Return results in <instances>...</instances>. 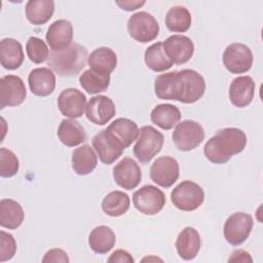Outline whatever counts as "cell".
I'll use <instances>...</instances> for the list:
<instances>
[{
    "label": "cell",
    "mask_w": 263,
    "mask_h": 263,
    "mask_svg": "<svg viewBox=\"0 0 263 263\" xmlns=\"http://www.w3.org/2000/svg\"><path fill=\"white\" fill-rule=\"evenodd\" d=\"M247 142V136L241 129L237 127L222 128L205 143L203 153L211 162L223 164L233 155L242 152Z\"/></svg>",
    "instance_id": "cell-1"
},
{
    "label": "cell",
    "mask_w": 263,
    "mask_h": 263,
    "mask_svg": "<svg viewBox=\"0 0 263 263\" xmlns=\"http://www.w3.org/2000/svg\"><path fill=\"white\" fill-rule=\"evenodd\" d=\"M87 60V49L81 44L73 42L66 49L50 51L46 64L58 75L72 77L80 73L85 67Z\"/></svg>",
    "instance_id": "cell-2"
},
{
    "label": "cell",
    "mask_w": 263,
    "mask_h": 263,
    "mask_svg": "<svg viewBox=\"0 0 263 263\" xmlns=\"http://www.w3.org/2000/svg\"><path fill=\"white\" fill-rule=\"evenodd\" d=\"M163 141V135L155 127L151 125L142 126L134 146V154L141 163L146 164L160 152Z\"/></svg>",
    "instance_id": "cell-3"
},
{
    "label": "cell",
    "mask_w": 263,
    "mask_h": 263,
    "mask_svg": "<svg viewBox=\"0 0 263 263\" xmlns=\"http://www.w3.org/2000/svg\"><path fill=\"white\" fill-rule=\"evenodd\" d=\"M171 200L177 209L185 212H192L202 204L204 200V192L197 183L186 180L173 189Z\"/></svg>",
    "instance_id": "cell-4"
},
{
    "label": "cell",
    "mask_w": 263,
    "mask_h": 263,
    "mask_svg": "<svg viewBox=\"0 0 263 263\" xmlns=\"http://www.w3.org/2000/svg\"><path fill=\"white\" fill-rule=\"evenodd\" d=\"M127 31L136 41L147 43L158 36L159 25L152 14L146 11H139L128 18Z\"/></svg>",
    "instance_id": "cell-5"
},
{
    "label": "cell",
    "mask_w": 263,
    "mask_h": 263,
    "mask_svg": "<svg viewBox=\"0 0 263 263\" xmlns=\"http://www.w3.org/2000/svg\"><path fill=\"white\" fill-rule=\"evenodd\" d=\"M172 139L180 151H191L203 141L204 130L198 122L187 119L176 125Z\"/></svg>",
    "instance_id": "cell-6"
},
{
    "label": "cell",
    "mask_w": 263,
    "mask_h": 263,
    "mask_svg": "<svg viewBox=\"0 0 263 263\" xmlns=\"http://www.w3.org/2000/svg\"><path fill=\"white\" fill-rule=\"evenodd\" d=\"M253 218L250 214L236 212L230 215L224 224V237L231 246H239L249 237L253 228Z\"/></svg>",
    "instance_id": "cell-7"
},
{
    "label": "cell",
    "mask_w": 263,
    "mask_h": 263,
    "mask_svg": "<svg viewBox=\"0 0 263 263\" xmlns=\"http://www.w3.org/2000/svg\"><path fill=\"white\" fill-rule=\"evenodd\" d=\"M133 203L140 213L153 216L163 209L165 204V196L156 186L145 185L134 193Z\"/></svg>",
    "instance_id": "cell-8"
},
{
    "label": "cell",
    "mask_w": 263,
    "mask_h": 263,
    "mask_svg": "<svg viewBox=\"0 0 263 263\" xmlns=\"http://www.w3.org/2000/svg\"><path fill=\"white\" fill-rule=\"evenodd\" d=\"M223 64L232 74L248 72L253 65V53L243 43H232L223 52Z\"/></svg>",
    "instance_id": "cell-9"
},
{
    "label": "cell",
    "mask_w": 263,
    "mask_h": 263,
    "mask_svg": "<svg viewBox=\"0 0 263 263\" xmlns=\"http://www.w3.org/2000/svg\"><path fill=\"white\" fill-rule=\"evenodd\" d=\"M154 91L160 100H174L181 102L184 93V80L181 71L160 74L155 78Z\"/></svg>",
    "instance_id": "cell-10"
},
{
    "label": "cell",
    "mask_w": 263,
    "mask_h": 263,
    "mask_svg": "<svg viewBox=\"0 0 263 263\" xmlns=\"http://www.w3.org/2000/svg\"><path fill=\"white\" fill-rule=\"evenodd\" d=\"M26 96V86L21 77L6 75L0 79V109L21 105Z\"/></svg>",
    "instance_id": "cell-11"
},
{
    "label": "cell",
    "mask_w": 263,
    "mask_h": 263,
    "mask_svg": "<svg viewBox=\"0 0 263 263\" xmlns=\"http://www.w3.org/2000/svg\"><path fill=\"white\" fill-rule=\"evenodd\" d=\"M179 174V163L172 156H161L156 158L150 167L151 180L163 188L173 186L178 180Z\"/></svg>",
    "instance_id": "cell-12"
},
{
    "label": "cell",
    "mask_w": 263,
    "mask_h": 263,
    "mask_svg": "<svg viewBox=\"0 0 263 263\" xmlns=\"http://www.w3.org/2000/svg\"><path fill=\"white\" fill-rule=\"evenodd\" d=\"M107 135L122 150L126 149L139 136L137 123L128 118H117L105 128Z\"/></svg>",
    "instance_id": "cell-13"
},
{
    "label": "cell",
    "mask_w": 263,
    "mask_h": 263,
    "mask_svg": "<svg viewBox=\"0 0 263 263\" xmlns=\"http://www.w3.org/2000/svg\"><path fill=\"white\" fill-rule=\"evenodd\" d=\"M167 58L173 64L181 65L187 63L193 55V41L184 35H172L162 43Z\"/></svg>",
    "instance_id": "cell-14"
},
{
    "label": "cell",
    "mask_w": 263,
    "mask_h": 263,
    "mask_svg": "<svg viewBox=\"0 0 263 263\" xmlns=\"http://www.w3.org/2000/svg\"><path fill=\"white\" fill-rule=\"evenodd\" d=\"M113 179L123 189H135L142 180L139 164L130 157H124L113 167Z\"/></svg>",
    "instance_id": "cell-15"
},
{
    "label": "cell",
    "mask_w": 263,
    "mask_h": 263,
    "mask_svg": "<svg viewBox=\"0 0 263 263\" xmlns=\"http://www.w3.org/2000/svg\"><path fill=\"white\" fill-rule=\"evenodd\" d=\"M115 113V105L107 96L99 95L90 98L85 108L86 118L97 125L106 124L114 117Z\"/></svg>",
    "instance_id": "cell-16"
},
{
    "label": "cell",
    "mask_w": 263,
    "mask_h": 263,
    "mask_svg": "<svg viewBox=\"0 0 263 263\" xmlns=\"http://www.w3.org/2000/svg\"><path fill=\"white\" fill-rule=\"evenodd\" d=\"M60 112L69 118L81 117L86 108V97L77 88H66L58 98Z\"/></svg>",
    "instance_id": "cell-17"
},
{
    "label": "cell",
    "mask_w": 263,
    "mask_h": 263,
    "mask_svg": "<svg viewBox=\"0 0 263 263\" xmlns=\"http://www.w3.org/2000/svg\"><path fill=\"white\" fill-rule=\"evenodd\" d=\"M45 38L53 51L66 49L73 43V26L68 20H58L48 27Z\"/></svg>",
    "instance_id": "cell-18"
},
{
    "label": "cell",
    "mask_w": 263,
    "mask_h": 263,
    "mask_svg": "<svg viewBox=\"0 0 263 263\" xmlns=\"http://www.w3.org/2000/svg\"><path fill=\"white\" fill-rule=\"evenodd\" d=\"M255 82L250 76L234 78L229 86V100L237 108H243L251 104L255 95Z\"/></svg>",
    "instance_id": "cell-19"
},
{
    "label": "cell",
    "mask_w": 263,
    "mask_h": 263,
    "mask_svg": "<svg viewBox=\"0 0 263 263\" xmlns=\"http://www.w3.org/2000/svg\"><path fill=\"white\" fill-rule=\"evenodd\" d=\"M29 87L32 93L38 97H47L55 87V75L51 69L41 67L33 69L28 76Z\"/></svg>",
    "instance_id": "cell-20"
},
{
    "label": "cell",
    "mask_w": 263,
    "mask_h": 263,
    "mask_svg": "<svg viewBox=\"0 0 263 263\" xmlns=\"http://www.w3.org/2000/svg\"><path fill=\"white\" fill-rule=\"evenodd\" d=\"M201 246V239L198 231L193 227H185L176 239V250L178 255L184 260H193Z\"/></svg>",
    "instance_id": "cell-21"
},
{
    "label": "cell",
    "mask_w": 263,
    "mask_h": 263,
    "mask_svg": "<svg viewBox=\"0 0 263 263\" xmlns=\"http://www.w3.org/2000/svg\"><path fill=\"white\" fill-rule=\"evenodd\" d=\"M184 80V93L181 103L192 104L197 102L205 91V81L203 77L192 69L181 70Z\"/></svg>",
    "instance_id": "cell-22"
},
{
    "label": "cell",
    "mask_w": 263,
    "mask_h": 263,
    "mask_svg": "<svg viewBox=\"0 0 263 263\" xmlns=\"http://www.w3.org/2000/svg\"><path fill=\"white\" fill-rule=\"evenodd\" d=\"M24 62L22 44L13 38H4L0 41V63L7 70H15Z\"/></svg>",
    "instance_id": "cell-23"
},
{
    "label": "cell",
    "mask_w": 263,
    "mask_h": 263,
    "mask_svg": "<svg viewBox=\"0 0 263 263\" xmlns=\"http://www.w3.org/2000/svg\"><path fill=\"white\" fill-rule=\"evenodd\" d=\"M91 142L95 150L99 155L100 160L105 164L113 163L121 156L123 152V150L120 149L107 135L105 129L98 133L92 138Z\"/></svg>",
    "instance_id": "cell-24"
},
{
    "label": "cell",
    "mask_w": 263,
    "mask_h": 263,
    "mask_svg": "<svg viewBox=\"0 0 263 263\" xmlns=\"http://www.w3.org/2000/svg\"><path fill=\"white\" fill-rule=\"evenodd\" d=\"M72 168L79 176L90 174L98 164V156L89 145H82L72 153Z\"/></svg>",
    "instance_id": "cell-25"
},
{
    "label": "cell",
    "mask_w": 263,
    "mask_h": 263,
    "mask_svg": "<svg viewBox=\"0 0 263 263\" xmlns=\"http://www.w3.org/2000/svg\"><path fill=\"white\" fill-rule=\"evenodd\" d=\"M59 140L67 147H74L86 140V133L83 126L74 119H63L58 128Z\"/></svg>",
    "instance_id": "cell-26"
},
{
    "label": "cell",
    "mask_w": 263,
    "mask_h": 263,
    "mask_svg": "<svg viewBox=\"0 0 263 263\" xmlns=\"http://www.w3.org/2000/svg\"><path fill=\"white\" fill-rule=\"evenodd\" d=\"M25 218L22 205L11 198H3L0 201V225L7 229L18 228Z\"/></svg>",
    "instance_id": "cell-27"
},
{
    "label": "cell",
    "mask_w": 263,
    "mask_h": 263,
    "mask_svg": "<svg viewBox=\"0 0 263 263\" xmlns=\"http://www.w3.org/2000/svg\"><path fill=\"white\" fill-rule=\"evenodd\" d=\"M181 112L179 108L172 104H159L153 108L150 114L152 123L158 127L168 130L176 126L181 119Z\"/></svg>",
    "instance_id": "cell-28"
},
{
    "label": "cell",
    "mask_w": 263,
    "mask_h": 263,
    "mask_svg": "<svg viewBox=\"0 0 263 263\" xmlns=\"http://www.w3.org/2000/svg\"><path fill=\"white\" fill-rule=\"evenodd\" d=\"M114 231L105 225L95 227L88 236V245L96 254H107L115 246Z\"/></svg>",
    "instance_id": "cell-29"
},
{
    "label": "cell",
    "mask_w": 263,
    "mask_h": 263,
    "mask_svg": "<svg viewBox=\"0 0 263 263\" xmlns=\"http://www.w3.org/2000/svg\"><path fill=\"white\" fill-rule=\"evenodd\" d=\"M53 12L54 2L52 0H30L26 4V16L35 26L48 22Z\"/></svg>",
    "instance_id": "cell-30"
},
{
    "label": "cell",
    "mask_w": 263,
    "mask_h": 263,
    "mask_svg": "<svg viewBox=\"0 0 263 263\" xmlns=\"http://www.w3.org/2000/svg\"><path fill=\"white\" fill-rule=\"evenodd\" d=\"M87 63L89 69L110 74L117 65V55L109 47H99L95 49L89 55Z\"/></svg>",
    "instance_id": "cell-31"
},
{
    "label": "cell",
    "mask_w": 263,
    "mask_h": 263,
    "mask_svg": "<svg viewBox=\"0 0 263 263\" xmlns=\"http://www.w3.org/2000/svg\"><path fill=\"white\" fill-rule=\"evenodd\" d=\"M129 204V196L122 191L115 190L104 197L102 201V210L110 217H120L128 211Z\"/></svg>",
    "instance_id": "cell-32"
},
{
    "label": "cell",
    "mask_w": 263,
    "mask_h": 263,
    "mask_svg": "<svg viewBox=\"0 0 263 263\" xmlns=\"http://www.w3.org/2000/svg\"><path fill=\"white\" fill-rule=\"evenodd\" d=\"M79 83L86 92L96 95L105 91L109 87L110 74L88 69L79 76Z\"/></svg>",
    "instance_id": "cell-33"
},
{
    "label": "cell",
    "mask_w": 263,
    "mask_h": 263,
    "mask_svg": "<svg viewBox=\"0 0 263 263\" xmlns=\"http://www.w3.org/2000/svg\"><path fill=\"white\" fill-rule=\"evenodd\" d=\"M144 60L146 66L154 72H163L173 66L172 61L164 52L162 42H156L147 47Z\"/></svg>",
    "instance_id": "cell-34"
},
{
    "label": "cell",
    "mask_w": 263,
    "mask_h": 263,
    "mask_svg": "<svg viewBox=\"0 0 263 263\" xmlns=\"http://www.w3.org/2000/svg\"><path fill=\"white\" fill-rule=\"evenodd\" d=\"M165 26L172 32H186L191 26V13L184 6H173L166 12Z\"/></svg>",
    "instance_id": "cell-35"
},
{
    "label": "cell",
    "mask_w": 263,
    "mask_h": 263,
    "mask_svg": "<svg viewBox=\"0 0 263 263\" xmlns=\"http://www.w3.org/2000/svg\"><path fill=\"white\" fill-rule=\"evenodd\" d=\"M27 55L31 62L35 64H41L47 60L49 50L46 43L38 37H30L26 44Z\"/></svg>",
    "instance_id": "cell-36"
},
{
    "label": "cell",
    "mask_w": 263,
    "mask_h": 263,
    "mask_svg": "<svg viewBox=\"0 0 263 263\" xmlns=\"http://www.w3.org/2000/svg\"><path fill=\"white\" fill-rule=\"evenodd\" d=\"M20 168V161L16 155L7 148L0 149V176L10 178L16 175Z\"/></svg>",
    "instance_id": "cell-37"
},
{
    "label": "cell",
    "mask_w": 263,
    "mask_h": 263,
    "mask_svg": "<svg viewBox=\"0 0 263 263\" xmlns=\"http://www.w3.org/2000/svg\"><path fill=\"white\" fill-rule=\"evenodd\" d=\"M16 252V242L14 237L5 231H0V261L10 260Z\"/></svg>",
    "instance_id": "cell-38"
},
{
    "label": "cell",
    "mask_w": 263,
    "mask_h": 263,
    "mask_svg": "<svg viewBox=\"0 0 263 263\" xmlns=\"http://www.w3.org/2000/svg\"><path fill=\"white\" fill-rule=\"evenodd\" d=\"M69 257L67 253L61 249H51L47 251L42 259V262H63L68 263Z\"/></svg>",
    "instance_id": "cell-39"
},
{
    "label": "cell",
    "mask_w": 263,
    "mask_h": 263,
    "mask_svg": "<svg viewBox=\"0 0 263 263\" xmlns=\"http://www.w3.org/2000/svg\"><path fill=\"white\" fill-rule=\"evenodd\" d=\"M135 260L134 258L132 257V255L124 251V250H116L115 252H113L111 254V256L108 258V262L111 263V262H119V263H133Z\"/></svg>",
    "instance_id": "cell-40"
},
{
    "label": "cell",
    "mask_w": 263,
    "mask_h": 263,
    "mask_svg": "<svg viewBox=\"0 0 263 263\" xmlns=\"http://www.w3.org/2000/svg\"><path fill=\"white\" fill-rule=\"evenodd\" d=\"M121 9L132 11L140 8L145 4V1H116L115 2Z\"/></svg>",
    "instance_id": "cell-41"
},
{
    "label": "cell",
    "mask_w": 263,
    "mask_h": 263,
    "mask_svg": "<svg viewBox=\"0 0 263 263\" xmlns=\"http://www.w3.org/2000/svg\"><path fill=\"white\" fill-rule=\"evenodd\" d=\"M228 261H234V262H252V258L250 257V254L243 250H238L232 253V256L228 259Z\"/></svg>",
    "instance_id": "cell-42"
}]
</instances>
